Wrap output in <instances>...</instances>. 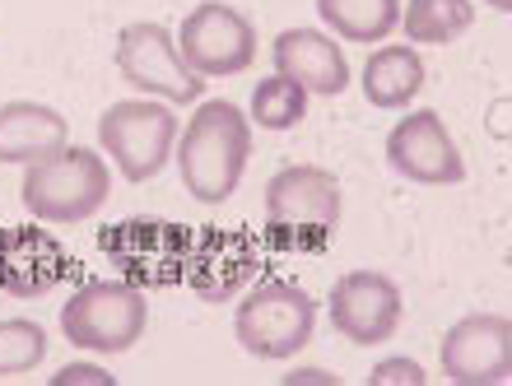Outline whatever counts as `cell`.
<instances>
[{
    "label": "cell",
    "instance_id": "8992f818",
    "mask_svg": "<svg viewBox=\"0 0 512 386\" xmlns=\"http://www.w3.org/2000/svg\"><path fill=\"white\" fill-rule=\"evenodd\" d=\"M177 112L159 98H122L98 117V145L112 154L126 182H154L177 149Z\"/></svg>",
    "mask_w": 512,
    "mask_h": 386
},
{
    "label": "cell",
    "instance_id": "4fadbf2b",
    "mask_svg": "<svg viewBox=\"0 0 512 386\" xmlns=\"http://www.w3.org/2000/svg\"><path fill=\"white\" fill-rule=\"evenodd\" d=\"M443 377L452 386H503L512 373V326L499 312H471L443 335Z\"/></svg>",
    "mask_w": 512,
    "mask_h": 386
},
{
    "label": "cell",
    "instance_id": "2e32d148",
    "mask_svg": "<svg viewBox=\"0 0 512 386\" xmlns=\"http://www.w3.org/2000/svg\"><path fill=\"white\" fill-rule=\"evenodd\" d=\"M70 140L66 117L47 103H28V98H14V103L0 107V163H38L61 154Z\"/></svg>",
    "mask_w": 512,
    "mask_h": 386
},
{
    "label": "cell",
    "instance_id": "e0dca14e",
    "mask_svg": "<svg viewBox=\"0 0 512 386\" xmlns=\"http://www.w3.org/2000/svg\"><path fill=\"white\" fill-rule=\"evenodd\" d=\"M424 89V61H419L415 42H391L378 47L364 66V98L382 112H401Z\"/></svg>",
    "mask_w": 512,
    "mask_h": 386
},
{
    "label": "cell",
    "instance_id": "277c9868",
    "mask_svg": "<svg viewBox=\"0 0 512 386\" xmlns=\"http://www.w3.org/2000/svg\"><path fill=\"white\" fill-rule=\"evenodd\" d=\"M145 289L126 280H89L61 303V335L89 354H126L145 340Z\"/></svg>",
    "mask_w": 512,
    "mask_h": 386
},
{
    "label": "cell",
    "instance_id": "7402d4cb",
    "mask_svg": "<svg viewBox=\"0 0 512 386\" xmlns=\"http://www.w3.org/2000/svg\"><path fill=\"white\" fill-rule=\"evenodd\" d=\"M424 368L415 359H382L373 363V373H368V386H424Z\"/></svg>",
    "mask_w": 512,
    "mask_h": 386
},
{
    "label": "cell",
    "instance_id": "3957f363",
    "mask_svg": "<svg viewBox=\"0 0 512 386\" xmlns=\"http://www.w3.org/2000/svg\"><path fill=\"white\" fill-rule=\"evenodd\" d=\"M112 196V168L94 149H61L52 159H38L24 168L19 200L38 224H84L94 219Z\"/></svg>",
    "mask_w": 512,
    "mask_h": 386
},
{
    "label": "cell",
    "instance_id": "44dd1931",
    "mask_svg": "<svg viewBox=\"0 0 512 386\" xmlns=\"http://www.w3.org/2000/svg\"><path fill=\"white\" fill-rule=\"evenodd\" d=\"M47 359V331L28 317L0 321V377H24Z\"/></svg>",
    "mask_w": 512,
    "mask_h": 386
},
{
    "label": "cell",
    "instance_id": "7c38bea8",
    "mask_svg": "<svg viewBox=\"0 0 512 386\" xmlns=\"http://www.w3.org/2000/svg\"><path fill=\"white\" fill-rule=\"evenodd\" d=\"M401 284L382 270H350L331 289V326L350 345H382L401 331Z\"/></svg>",
    "mask_w": 512,
    "mask_h": 386
},
{
    "label": "cell",
    "instance_id": "9a60e30c",
    "mask_svg": "<svg viewBox=\"0 0 512 386\" xmlns=\"http://www.w3.org/2000/svg\"><path fill=\"white\" fill-rule=\"evenodd\" d=\"M270 61H275V75L294 80L303 94L340 98L350 89L345 47L322 28H284L275 47H270Z\"/></svg>",
    "mask_w": 512,
    "mask_h": 386
},
{
    "label": "cell",
    "instance_id": "30bf717a",
    "mask_svg": "<svg viewBox=\"0 0 512 386\" xmlns=\"http://www.w3.org/2000/svg\"><path fill=\"white\" fill-rule=\"evenodd\" d=\"M256 270H261V238L256 233H247V228H201V233H191L182 284L201 303H229L256 280Z\"/></svg>",
    "mask_w": 512,
    "mask_h": 386
},
{
    "label": "cell",
    "instance_id": "d6986e66",
    "mask_svg": "<svg viewBox=\"0 0 512 386\" xmlns=\"http://www.w3.org/2000/svg\"><path fill=\"white\" fill-rule=\"evenodd\" d=\"M475 5L471 0H410L401 10L405 42H429V47H447L461 33H471Z\"/></svg>",
    "mask_w": 512,
    "mask_h": 386
},
{
    "label": "cell",
    "instance_id": "ffe728a7",
    "mask_svg": "<svg viewBox=\"0 0 512 386\" xmlns=\"http://www.w3.org/2000/svg\"><path fill=\"white\" fill-rule=\"evenodd\" d=\"M303 117H308V94L294 80L275 75V80H261L252 89V117L247 121H256L261 131H294Z\"/></svg>",
    "mask_w": 512,
    "mask_h": 386
},
{
    "label": "cell",
    "instance_id": "8fae6325",
    "mask_svg": "<svg viewBox=\"0 0 512 386\" xmlns=\"http://www.w3.org/2000/svg\"><path fill=\"white\" fill-rule=\"evenodd\" d=\"M387 163L391 173L415 182V187H457L466 177V159H461L447 121L433 107H419V112H410V117L391 126Z\"/></svg>",
    "mask_w": 512,
    "mask_h": 386
},
{
    "label": "cell",
    "instance_id": "5b68a950",
    "mask_svg": "<svg viewBox=\"0 0 512 386\" xmlns=\"http://www.w3.org/2000/svg\"><path fill=\"white\" fill-rule=\"evenodd\" d=\"M312 331H317V303L294 280L256 284L233 312V340L252 359H294L303 345H312Z\"/></svg>",
    "mask_w": 512,
    "mask_h": 386
},
{
    "label": "cell",
    "instance_id": "6da1fadb",
    "mask_svg": "<svg viewBox=\"0 0 512 386\" xmlns=\"http://www.w3.org/2000/svg\"><path fill=\"white\" fill-rule=\"evenodd\" d=\"M173 159L191 196L201 205H224L238 191L247 159H252V121L238 103L210 98L196 107L187 131H177Z\"/></svg>",
    "mask_w": 512,
    "mask_h": 386
},
{
    "label": "cell",
    "instance_id": "5bb4252c",
    "mask_svg": "<svg viewBox=\"0 0 512 386\" xmlns=\"http://www.w3.org/2000/svg\"><path fill=\"white\" fill-rule=\"evenodd\" d=\"M70 280V252L38 224L0 228V293L47 298Z\"/></svg>",
    "mask_w": 512,
    "mask_h": 386
},
{
    "label": "cell",
    "instance_id": "7a4b0ae2",
    "mask_svg": "<svg viewBox=\"0 0 512 386\" xmlns=\"http://www.w3.org/2000/svg\"><path fill=\"white\" fill-rule=\"evenodd\" d=\"M345 196H340L336 173L317 163H289L266 182V233L289 252H322L340 224Z\"/></svg>",
    "mask_w": 512,
    "mask_h": 386
},
{
    "label": "cell",
    "instance_id": "ba28073f",
    "mask_svg": "<svg viewBox=\"0 0 512 386\" xmlns=\"http://www.w3.org/2000/svg\"><path fill=\"white\" fill-rule=\"evenodd\" d=\"M187 247H191V228L173 224V219H122L112 233H103L108 261L135 289L182 284Z\"/></svg>",
    "mask_w": 512,
    "mask_h": 386
},
{
    "label": "cell",
    "instance_id": "603a6c76",
    "mask_svg": "<svg viewBox=\"0 0 512 386\" xmlns=\"http://www.w3.org/2000/svg\"><path fill=\"white\" fill-rule=\"evenodd\" d=\"M117 377H108L98 363H70V368H61V373L52 377V386H112Z\"/></svg>",
    "mask_w": 512,
    "mask_h": 386
},
{
    "label": "cell",
    "instance_id": "d4e9b609",
    "mask_svg": "<svg viewBox=\"0 0 512 386\" xmlns=\"http://www.w3.org/2000/svg\"><path fill=\"white\" fill-rule=\"evenodd\" d=\"M485 5H494L499 14H508V10H512V0H485Z\"/></svg>",
    "mask_w": 512,
    "mask_h": 386
},
{
    "label": "cell",
    "instance_id": "9c48e42d",
    "mask_svg": "<svg viewBox=\"0 0 512 386\" xmlns=\"http://www.w3.org/2000/svg\"><path fill=\"white\" fill-rule=\"evenodd\" d=\"M177 52L201 80H229L256 61V28L233 5L205 0L177 28Z\"/></svg>",
    "mask_w": 512,
    "mask_h": 386
},
{
    "label": "cell",
    "instance_id": "cb8c5ba5",
    "mask_svg": "<svg viewBox=\"0 0 512 386\" xmlns=\"http://www.w3.org/2000/svg\"><path fill=\"white\" fill-rule=\"evenodd\" d=\"M284 386H312V382H322V386H336L340 377H331V373H322V368H294L289 377H280Z\"/></svg>",
    "mask_w": 512,
    "mask_h": 386
},
{
    "label": "cell",
    "instance_id": "ac0fdd59",
    "mask_svg": "<svg viewBox=\"0 0 512 386\" xmlns=\"http://www.w3.org/2000/svg\"><path fill=\"white\" fill-rule=\"evenodd\" d=\"M317 14L340 42H387L401 28V0H317Z\"/></svg>",
    "mask_w": 512,
    "mask_h": 386
},
{
    "label": "cell",
    "instance_id": "52a82bcc",
    "mask_svg": "<svg viewBox=\"0 0 512 386\" xmlns=\"http://www.w3.org/2000/svg\"><path fill=\"white\" fill-rule=\"evenodd\" d=\"M112 66L131 89L159 103H201L205 80L182 61L177 38L163 24H126L112 47Z\"/></svg>",
    "mask_w": 512,
    "mask_h": 386
}]
</instances>
